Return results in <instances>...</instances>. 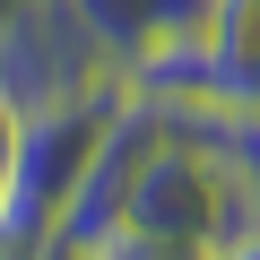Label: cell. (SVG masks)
Here are the masks:
<instances>
[{
    "mask_svg": "<svg viewBox=\"0 0 260 260\" xmlns=\"http://www.w3.org/2000/svg\"><path fill=\"white\" fill-rule=\"evenodd\" d=\"M0 87L26 113H44V104L121 95L130 78L113 70V52L95 44V26L78 18V0H26V9L0 26Z\"/></svg>",
    "mask_w": 260,
    "mask_h": 260,
    "instance_id": "obj_1",
    "label": "cell"
},
{
    "mask_svg": "<svg viewBox=\"0 0 260 260\" xmlns=\"http://www.w3.org/2000/svg\"><path fill=\"white\" fill-rule=\"evenodd\" d=\"M18 9H26V0H0V26H9V18H18Z\"/></svg>",
    "mask_w": 260,
    "mask_h": 260,
    "instance_id": "obj_10",
    "label": "cell"
},
{
    "mask_svg": "<svg viewBox=\"0 0 260 260\" xmlns=\"http://www.w3.org/2000/svg\"><path fill=\"white\" fill-rule=\"evenodd\" d=\"M87 260H130V251H121V243H95V251H87Z\"/></svg>",
    "mask_w": 260,
    "mask_h": 260,
    "instance_id": "obj_9",
    "label": "cell"
},
{
    "mask_svg": "<svg viewBox=\"0 0 260 260\" xmlns=\"http://www.w3.org/2000/svg\"><path fill=\"white\" fill-rule=\"evenodd\" d=\"M165 139V113L130 87L121 95V113L104 121V139H95V156H87V174H78V191L61 200V243H78V251H95L104 234H121V208H130V182H139V165H148V148Z\"/></svg>",
    "mask_w": 260,
    "mask_h": 260,
    "instance_id": "obj_2",
    "label": "cell"
},
{
    "mask_svg": "<svg viewBox=\"0 0 260 260\" xmlns=\"http://www.w3.org/2000/svg\"><path fill=\"white\" fill-rule=\"evenodd\" d=\"M260 113V0H208L200 18V95L165 113L174 130H217Z\"/></svg>",
    "mask_w": 260,
    "mask_h": 260,
    "instance_id": "obj_3",
    "label": "cell"
},
{
    "mask_svg": "<svg viewBox=\"0 0 260 260\" xmlns=\"http://www.w3.org/2000/svg\"><path fill=\"white\" fill-rule=\"evenodd\" d=\"M217 260H260V225H251V234H234V243H225Z\"/></svg>",
    "mask_w": 260,
    "mask_h": 260,
    "instance_id": "obj_7",
    "label": "cell"
},
{
    "mask_svg": "<svg viewBox=\"0 0 260 260\" xmlns=\"http://www.w3.org/2000/svg\"><path fill=\"white\" fill-rule=\"evenodd\" d=\"M251 191H260V174H251Z\"/></svg>",
    "mask_w": 260,
    "mask_h": 260,
    "instance_id": "obj_11",
    "label": "cell"
},
{
    "mask_svg": "<svg viewBox=\"0 0 260 260\" xmlns=\"http://www.w3.org/2000/svg\"><path fill=\"white\" fill-rule=\"evenodd\" d=\"M44 260H87V251H78V243H52V251H44Z\"/></svg>",
    "mask_w": 260,
    "mask_h": 260,
    "instance_id": "obj_8",
    "label": "cell"
},
{
    "mask_svg": "<svg viewBox=\"0 0 260 260\" xmlns=\"http://www.w3.org/2000/svg\"><path fill=\"white\" fill-rule=\"evenodd\" d=\"M61 243V217L35 200H0V260H44Z\"/></svg>",
    "mask_w": 260,
    "mask_h": 260,
    "instance_id": "obj_4",
    "label": "cell"
},
{
    "mask_svg": "<svg viewBox=\"0 0 260 260\" xmlns=\"http://www.w3.org/2000/svg\"><path fill=\"white\" fill-rule=\"evenodd\" d=\"M18 148H26V104L0 87V200L18 191Z\"/></svg>",
    "mask_w": 260,
    "mask_h": 260,
    "instance_id": "obj_5",
    "label": "cell"
},
{
    "mask_svg": "<svg viewBox=\"0 0 260 260\" xmlns=\"http://www.w3.org/2000/svg\"><path fill=\"white\" fill-rule=\"evenodd\" d=\"M200 139H208V148H225L243 174H260V113H251V121H217V130H200Z\"/></svg>",
    "mask_w": 260,
    "mask_h": 260,
    "instance_id": "obj_6",
    "label": "cell"
}]
</instances>
